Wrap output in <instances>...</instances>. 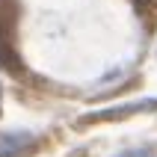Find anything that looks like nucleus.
<instances>
[{"label": "nucleus", "instance_id": "1", "mask_svg": "<svg viewBox=\"0 0 157 157\" xmlns=\"http://www.w3.org/2000/svg\"><path fill=\"white\" fill-rule=\"evenodd\" d=\"M157 101H133V104H122V107H104V110H95V113H86L77 124H95V122H122L124 116H136V113H154Z\"/></svg>", "mask_w": 157, "mask_h": 157}, {"label": "nucleus", "instance_id": "2", "mask_svg": "<svg viewBox=\"0 0 157 157\" xmlns=\"http://www.w3.org/2000/svg\"><path fill=\"white\" fill-rule=\"evenodd\" d=\"M39 145L30 131H6L0 133V157H30Z\"/></svg>", "mask_w": 157, "mask_h": 157}, {"label": "nucleus", "instance_id": "3", "mask_svg": "<svg viewBox=\"0 0 157 157\" xmlns=\"http://www.w3.org/2000/svg\"><path fill=\"white\" fill-rule=\"evenodd\" d=\"M133 3H140V6H145V3H148V0H133Z\"/></svg>", "mask_w": 157, "mask_h": 157}]
</instances>
